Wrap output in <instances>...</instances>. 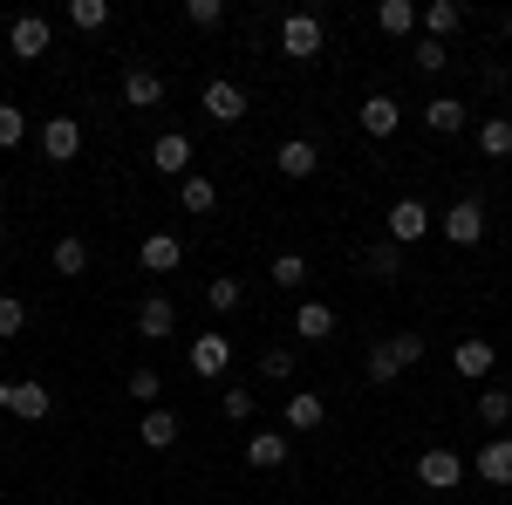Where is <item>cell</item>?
I'll return each mask as SVG.
<instances>
[{
    "label": "cell",
    "instance_id": "cell-12",
    "mask_svg": "<svg viewBox=\"0 0 512 505\" xmlns=\"http://www.w3.org/2000/svg\"><path fill=\"white\" fill-rule=\"evenodd\" d=\"M48 41H55V28H48L41 14H14V28H7V48H14L21 62H41V55H48Z\"/></svg>",
    "mask_w": 512,
    "mask_h": 505
},
{
    "label": "cell",
    "instance_id": "cell-36",
    "mask_svg": "<svg viewBox=\"0 0 512 505\" xmlns=\"http://www.w3.org/2000/svg\"><path fill=\"white\" fill-rule=\"evenodd\" d=\"M21 328H28V301L21 294H0V342H14Z\"/></svg>",
    "mask_w": 512,
    "mask_h": 505
},
{
    "label": "cell",
    "instance_id": "cell-2",
    "mask_svg": "<svg viewBox=\"0 0 512 505\" xmlns=\"http://www.w3.org/2000/svg\"><path fill=\"white\" fill-rule=\"evenodd\" d=\"M465 458H458V451H451V444H431V451H417V485H424V492H458V485H465Z\"/></svg>",
    "mask_w": 512,
    "mask_h": 505
},
{
    "label": "cell",
    "instance_id": "cell-35",
    "mask_svg": "<svg viewBox=\"0 0 512 505\" xmlns=\"http://www.w3.org/2000/svg\"><path fill=\"white\" fill-rule=\"evenodd\" d=\"M424 349H431V342H424L417 328H403V335H390V355H396V369H417V362H424Z\"/></svg>",
    "mask_w": 512,
    "mask_h": 505
},
{
    "label": "cell",
    "instance_id": "cell-3",
    "mask_svg": "<svg viewBox=\"0 0 512 505\" xmlns=\"http://www.w3.org/2000/svg\"><path fill=\"white\" fill-rule=\"evenodd\" d=\"M0 410L21 424H48L55 417V389L48 383H0Z\"/></svg>",
    "mask_w": 512,
    "mask_h": 505
},
{
    "label": "cell",
    "instance_id": "cell-16",
    "mask_svg": "<svg viewBox=\"0 0 512 505\" xmlns=\"http://www.w3.org/2000/svg\"><path fill=\"white\" fill-rule=\"evenodd\" d=\"M274 164H280V178H315L321 171V144L315 137H287L274 151Z\"/></svg>",
    "mask_w": 512,
    "mask_h": 505
},
{
    "label": "cell",
    "instance_id": "cell-38",
    "mask_svg": "<svg viewBox=\"0 0 512 505\" xmlns=\"http://www.w3.org/2000/svg\"><path fill=\"white\" fill-rule=\"evenodd\" d=\"M158 389H164V376H158V369H130V403L158 410Z\"/></svg>",
    "mask_w": 512,
    "mask_h": 505
},
{
    "label": "cell",
    "instance_id": "cell-15",
    "mask_svg": "<svg viewBox=\"0 0 512 505\" xmlns=\"http://www.w3.org/2000/svg\"><path fill=\"white\" fill-rule=\"evenodd\" d=\"M492 362H499V349H492L485 335H465V342L451 349V369H458L465 383H485V376H492Z\"/></svg>",
    "mask_w": 512,
    "mask_h": 505
},
{
    "label": "cell",
    "instance_id": "cell-20",
    "mask_svg": "<svg viewBox=\"0 0 512 505\" xmlns=\"http://www.w3.org/2000/svg\"><path fill=\"white\" fill-rule=\"evenodd\" d=\"M226 362H233V342H226L219 328H205V335L192 342V369L198 376H226Z\"/></svg>",
    "mask_w": 512,
    "mask_h": 505
},
{
    "label": "cell",
    "instance_id": "cell-8",
    "mask_svg": "<svg viewBox=\"0 0 512 505\" xmlns=\"http://www.w3.org/2000/svg\"><path fill=\"white\" fill-rule=\"evenodd\" d=\"M76 151H82V123L69 110H55V117L41 123V157L48 164H76Z\"/></svg>",
    "mask_w": 512,
    "mask_h": 505
},
{
    "label": "cell",
    "instance_id": "cell-18",
    "mask_svg": "<svg viewBox=\"0 0 512 505\" xmlns=\"http://www.w3.org/2000/svg\"><path fill=\"white\" fill-rule=\"evenodd\" d=\"M376 28L396 35V41H410L417 28H424V7H417V0H383V7H376Z\"/></svg>",
    "mask_w": 512,
    "mask_h": 505
},
{
    "label": "cell",
    "instance_id": "cell-21",
    "mask_svg": "<svg viewBox=\"0 0 512 505\" xmlns=\"http://www.w3.org/2000/svg\"><path fill=\"white\" fill-rule=\"evenodd\" d=\"M294 335H301V342H328V335H335V308H328V301H301V308H294Z\"/></svg>",
    "mask_w": 512,
    "mask_h": 505
},
{
    "label": "cell",
    "instance_id": "cell-39",
    "mask_svg": "<svg viewBox=\"0 0 512 505\" xmlns=\"http://www.w3.org/2000/svg\"><path fill=\"white\" fill-rule=\"evenodd\" d=\"M219 410H226V417H233V424H253V410H260V403H253V389H226V396H219Z\"/></svg>",
    "mask_w": 512,
    "mask_h": 505
},
{
    "label": "cell",
    "instance_id": "cell-9",
    "mask_svg": "<svg viewBox=\"0 0 512 505\" xmlns=\"http://www.w3.org/2000/svg\"><path fill=\"white\" fill-rule=\"evenodd\" d=\"M328 424V403H321L315 389H287V410H280V430L287 437H308V430Z\"/></svg>",
    "mask_w": 512,
    "mask_h": 505
},
{
    "label": "cell",
    "instance_id": "cell-26",
    "mask_svg": "<svg viewBox=\"0 0 512 505\" xmlns=\"http://www.w3.org/2000/svg\"><path fill=\"white\" fill-rule=\"evenodd\" d=\"M267 280H274L280 294H301V287L315 280V267H308L301 253H274V267H267Z\"/></svg>",
    "mask_w": 512,
    "mask_h": 505
},
{
    "label": "cell",
    "instance_id": "cell-7",
    "mask_svg": "<svg viewBox=\"0 0 512 505\" xmlns=\"http://www.w3.org/2000/svg\"><path fill=\"white\" fill-rule=\"evenodd\" d=\"M130 328H137L144 342H171V335H178V301H171V294H144Z\"/></svg>",
    "mask_w": 512,
    "mask_h": 505
},
{
    "label": "cell",
    "instance_id": "cell-32",
    "mask_svg": "<svg viewBox=\"0 0 512 505\" xmlns=\"http://www.w3.org/2000/svg\"><path fill=\"white\" fill-rule=\"evenodd\" d=\"M362 376H369V383H376V389H390V383H403V369H396V355H390V342H376V349H369V362H362Z\"/></svg>",
    "mask_w": 512,
    "mask_h": 505
},
{
    "label": "cell",
    "instance_id": "cell-4",
    "mask_svg": "<svg viewBox=\"0 0 512 505\" xmlns=\"http://www.w3.org/2000/svg\"><path fill=\"white\" fill-rule=\"evenodd\" d=\"M437 233L451 239V246H478V239H485V205H478V198H451V205L437 212Z\"/></svg>",
    "mask_w": 512,
    "mask_h": 505
},
{
    "label": "cell",
    "instance_id": "cell-30",
    "mask_svg": "<svg viewBox=\"0 0 512 505\" xmlns=\"http://www.w3.org/2000/svg\"><path fill=\"white\" fill-rule=\"evenodd\" d=\"M69 28L76 35H103L110 28V0H69Z\"/></svg>",
    "mask_w": 512,
    "mask_h": 505
},
{
    "label": "cell",
    "instance_id": "cell-27",
    "mask_svg": "<svg viewBox=\"0 0 512 505\" xmlns=\"http://www.w3.org/2000/svg\"><path fill=\"white\" fill-rule=\"evenodd\" d=\"M137 444H144V451H171V444H178V417H171V410H144Z\"/></svg>",
    "mask_w": 512,
    "mask_h": 505
},
{
    "label": "cell",
    "instance_id": "cell-34",
    "mask_svg": "<svg viewBox=\"0 0 512 505\" xmlns=\"http://www.w3.org/2000/svg\"><path fill=\"white\" fill-rule=\"evenodd\" d=\"M48 260H55V273H69V280H76V273H89V246H82V239H55V253H48Z\"/></svg>",
    "mask_w": 512,
    "mask_h": 505
},
{
    "label": "cell",
    "instance_id": "cell-5",
    "mask_svg": "<svg viewBox=\"0 0 512 505\" xmlns=\"http://www.w3.org/2000/svg\"><path fill=\"white\" fill-rule=\"evenodd\" d=\"M198 110H205L212 123H239L246 117V89H239L233 76H212L205 89H198Z\"/></svg>",
    "mask_w": 512,
    "mask_h": 505
},
{
    "label": "cell",
    "instance_id": "cell-1",
    "mask_svg": "<svg viewBox=\"0 0 512 505\" xmlns=\"http://www.w3.org/2000/svg\"><path fill=\"white\" fill-rule=\"evenodd\" d=\"M321 48H328V28H321V14L294 7V14L280 21V55H287V62H321Z\"/></svg>",
    "mask_w": 512,
    "mask_h": 505
},
{
    "label": "cell",
    "instance_id": "cell-31",
    "mask_svg": "<svg viewBox=\"0 0 512 505\" xmlns=\"http://www.w3.org/2000/svg\"><path fill=\"white\" fill-rule=\"evenodd\" d=\"M478 151L492 157V164L512 157V117H485V123H478Z\"/></svg>",
    "mask_w": 512,
    "mask_h": 505
},
{
    "label": "cell",
    "instance_id": "cell-43",
    "mask_svg": "<svg viewBox=\"0 0 512 505\" xmlns=\"http://www.w3.org/2000/svg\"><path fill=\"white\" fill-rule=\"evenodd\" d=\"M0 239H7V219H0Z\"/></svg>",
    "mask_w": 512,
    "mask_h": 505
},
{
    "label": "cell",
    "instance_id": "cell-11",
    "mask_svg": "<svg viewBox=\"0 0 512 505\" xmlns=\"http://www.w3.org/2000/svg\"><path fill=\"white\" fill-rule=\"evenodd\" d=\"M192 137L185 130H164L158 144H151V171H164V178H192Z\"/></svg>",
    "mask_w": 512,
    "mask_h": 505
},
{
    "label": "cell",
    "instance_id": "cell-33",
    "mask_svg": "<svg viewBox=\"0 0 512 505\" xmlns=\"http://www.w3.org/2000/svg\"><path fill=\"white\" fill-rule=\"evenodd\" d=\"M410 62H417L424 76H444V62H451V48H444V41H431V35H417V41H410Z\"/></svg>",
    "mask_w": 512,
    "mask_h": 505
},
{
    "label": "cell",
    "instance_id": "cell-17",
    "mask_svg": "<svg viewBox=\"0 0 512 505\" xmlns=\"http://www.w3.org/2000/svg\"><path fill=\"white\" fill-rule=\"evenodd\" d=\"M137 267H144V273H178V267H185V239L151 233L144 246H137Z\"/></svg>",
    "mask_w": 512,
    "mask_h": 505
},
{
    "label": "cell",
    "instance_id": "cell-25",
    "mask_svg": "<svg viewBox=\"0 0 512 505\" xmlns=\"http://www.w3.org/2000/svg\"><path fill=\"white\" fill-rule=\"evenodd\" d=\"M362 273H369V280H383V287H390V280H403V246L376 239V246L362 253Z\"/></svg>",
    "mask_w": 512,
    "mask_h": 505
},
{
    "label": "cell",
    "instance_id": "cell-29",
    "mask_svg": "<svg viewBox=\"0 0 512 505\" xmlns=\"http://www.w3.org/2000/svg\"><path fill=\"white\" fill-rule=\"evenodd\" d=\"M478 424H485V430H506L512 424V389H499V383L478 389Z\"/></svg>",
    "mask_w": 512,
    "mask_h": 505
},
{
    "label": "cell",
    "instance_id": "cell-41",
    "mask_svg": "<svg viewBox=\"0 0 512 505\" xmlns=\"http://www.w3.org/2000/svg\"><path fill=\"white\" fill-rule=\"evenodd\" d=\"M185 21H192V28H219L226 7H219V0H185Z\"/></svg>",
    "mask_w": 512,
    "mask_h": 505
},
{
    "label": "cell",
    "instance_id": "cell-22",
    "mask_svg": "<svg viewBox=\"0 0 512 505\" xmlns=\"http://www.w3.org/2000/svg\"><path fill=\"white\" fill-rule=\"evenodd\" d=\"M205 308L212 314L246 308V280H239V273H212V280H205Z\"/></svg>",
    "mask_w": 512,
    "mask_h": 505
},
{
    "label": "cell",
    "instance_id": "cell-10",
    "mask_svg": "<svg viewBox=\"0 0 512 505\" xmlns=\"http://www.w3.org/2000/svg\"><path fill=\"white\" fill-rule=\"evenodd\" d=\"M294 458V437L287 430H246V465L253 471H280Z\"/></svg>",
    "mask_w": 512,
    "mask_h": 505
},
{
    "label": "cell",
    "instance_id": "cell-40",
    "mask_svg": "<svg viewBox=\"0 0 512 505\" xmlns=\"http://www.w3.org/2000/svg\"><path fill=\"white\" fill-rule=\"evenodd\" d=\"M260 376L267 383H294V349H267L260 355Z\"/></svg>",
    "mask_w": 512,
    "mask_h": 505
},
{
    "label": "cell",
    "instance_id": "cell-23",
    "mask_svg": "<svg viewBox=\"0 0 512 505\" xmlns=\"http://www.w3.org/2000/svg\"><path fill=\"white\" fill-rule=\"evenodd\" d=\"M458 28H465V0H431L424 7V35L431 41H451Z\"/></svg>",
    "mask_w": 512,
    "mask_h": 505
},
{
    "label": "cell",
    "instance_id": "cell-6",
    "mask_svg": "<svg viewBox=\"0 0 512 505\" xmlns=\"http://www.w3.org/2000/svg\"><path fill=\"white\" fill-rule=\"evenodd\" d=\"M431 226H437V212L424 205V198H396L390 205V246H417Z\"/></svg>",
    "mask_w": 512,
    "mask_h": 505
},
{
    "label": "cell",
    "instance_id": "cell-28",
    "mask_svg": "<svg viewBox=\"0 0 512 505\" xmlns=\"http://www.w3.org/2000/svg\"><path fill=\"white\" fill-rule=\"evenodd\" d=\"M178 205H185L192 219H205V212L219 205V185H212L205 171H192V178H178Z\"/></svg>",
    "mask_w": 512,
    "mask_h": 505
},
{
    "label": "cell",
    "instance_id": "cell-42",
    "mask_svg": "<svg viewBox=\"0 0 512 505\" xmlns=\"http://www.w3.org/2000/svg\"><path fill=\"white\" fill-rule=\"evenodd\" d=\"M506 41H512V14H506Z\"/></svg>",
    "mask_w": 512,
    "mask_h": 505
},
{
    "label": "cell",
    "instance_id": "cell-13",
    "mask_svg": "<svg viewBox=\"0 0 512 505\" xmlns=\"http://www.w3.org/2000/svg\"><path fill=\"white\" fill-rule=\"evenodd\" d=\"M472 471L485 478V485L512 492V437H485V444H478V458H472Z\"/></svg>",
    "mask_w": 512,
    "mask_h": 505
},
{
    "label": "cell",
    "instance_id": "cell-14",
    "mask_svg": "<svg viewBox=\"0 0 512 505\" xmlns=\"http://www.w3.org/2000/svg\"><path fill=\"white\" fill-rule=\"evenodd\" d=\"M355 117H362L369 137H396V130H403V103H396L390 89H376V96H362V110H355Z\"/></svg>",
    "mask_w": 512,
    "mask_h": 505
},
{
    "label": "cell",
    "instance_id": "cell-37",
    "mask_svg": "<svg viewBox=\"0 0 512 505\" xmlns=\"http://www.w3.org/2000/svg\"><path fill=\"white\" fill-rule=\"evenodd\" d=\"M21 137H28V117H21V103H0V151H21Z\"/></svg>",
    "mask_w": 512,
    "mask_h": 505
},
{
    "label": "cell",
    "instance_id": "cell-24",
    "mask_svg": "<svg viewBox=\"0 0 512 505\" xmlns=\"http://www.w3.org/2000/svg\"><path fill=\"white\" fill-rule=\"evenodd\" d=\"M465 117H472V110H465L458 96H431V103H424V123H431L437 137H458V130H465Z\"/></svg>",
    "mask_w": 512,
    "mask_h": 505
},
{
    "label": "cell",
    "instance_id": "cell-19",
    "mask_svg": "<svg viewBox=\"0 0 512 505\" xmlns=\"http://www.w3.org/2000/svg\"><path fill=\"white\" fill-rule=\"evenodd\" d=\"M123 103H130V110H158L164 103V76L158 69H123Z\"/></svg>",
    "mask_w": 512,
    "mask_h": 505
}]
</instances>
